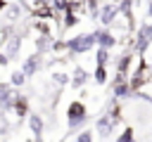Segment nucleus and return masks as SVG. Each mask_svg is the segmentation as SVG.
I'll list each match as a JSON object with an SVG mask.
<instances>
[{
    "label": "nucleus",
    "mask_w": 152,
    "mask_h": 142,
    "mask_svg": "<svg viewBox=\"0 0 152 142\" xmlns=\"http://www.w3.org/2000/svg\"><path fill=\"white\" fill-rule=\"evenodd\" d=\"M66 123H69V130H81L86 123H88V111H86V104L74 99L69 106H66Z\"/></svg>",
    "instance_id": "obj_1"
},
{
    "label": "nucleus",
    "mask_w": 152,
    "mask_h": 142,
    "mask_svg": "<svg viewBox=\"0 0 152 142\" xmlns=\"http://www.w3.org/2000/svg\"><path fill=\"white\" fill-rule=\"evenodd\" d=\"M95 47V33H81L66 40V52L69 54H86Z\"/></svg>",
    "instance_id": "obj_2"
},
{
    "label": "nucleus",
    "mask_w": 152,
    "mask_h": 142,
    "mask_svg": "<svg viewBox=\"0 0 152 142\" xmlns=\"http://www.w3.org/2000/svg\"><path fill=\"white\" fill-rule=\"evenodd\" d=\"M150 43H152V21L150 24H142L140 28H138V33H135V38H133V50L138 52V54H145L147 52V47H150Z\"/></svg>",
    "instance_id": "obj_3"
},
{
    "label": "nucleus",
    "mask_w": 152,
    "mask_h": 142,
    "mask_svg": "<svg viewBox=\"0 0 152 142\" xmlns=\"http://www.w3.org/2000/svg\"><path fill=\"white\" fill-rule=\"evenodd\" d=\"M43 69V52H33V54H28L26 59H24V64H21V71L26 73V78H31V76H36L38 71Z\"/></svg>",
    "instance_id": "obj_4"
},
{
    "label": "nucleus",
    "mask_w": 152,
    "mask_h": 142,
    "mask_svg": "<svg viewBox=\"0 0 152 142\" xmlns=\"http://www.w3.org/2000/svg\"><path fill=\"white\" fill-rule=\"evenodd\" d=\"M114 125H116V121H114L109 114H104V116H100V118L95 121V135L102 137V140H107V137H112Z\"/></svg>",
    "instance_id": "obj_5"
},
{
    "label": "nucleus",
    "mask_w": 152,
    "mask_h": 142,
    "mask_svg": "<svg viewBox=\"0 0 152 142\" xmlns=\"http://www.w3.org/2000/svg\"><path fill=\"white\" fill-rule=\"evenodd\" d=\"M97 19H100L104 26H112V24L119 19V5L109 0L107 5H102V7H100V17H97Z\"/></svg>",
    "instance_id": "obj_6"
},
{
    "label": "nucleus",
    "mask_w": 152,
    "mask_h": 142,
    "mask_svg": "<svg viewBox=\"0 0 152 142\" xmlns=\"http://www.w3.org/2000/svg\"><path fill=\"white\" fill-rule=\"evenodd\" d=\"M5 54L10 57V59H14V57H19V50H21V36L19 33H12V36H7L5 38Z\"/></svg>",
    "instance_id": "obj_7"
},
{
    "label": "nucleus",
    "mask_w": 152,
    "mask_h": 142,
    "mask_svg": "<svg viewBox=\"0 0 152 142\" xmlns=\"http://www.w3.org/2000/svg\"><path fill=\"white\" fill-rule=\"evenodd\" d=\"M12 111H14V116H17L19 121H21L24 116H28V97H26V95H19V92H14Z\"/></svg>",
    "instance_id": "obj_8"
},
{
    "label": "nucleus",
    "mask_w": 152,
    "mask_h": 142,
    "mask_svg": "<svg viewBox=\"0 0 152 142\" xmlns=\"http://www.w3.org/2000/svg\"><path fill=\"white\" fill-rule=\"evenodd\" d=\"M95 45H102V47L112 50V47L116 45V36H114L112 31H107V28H97V31H95Z\"/></svg>",
    "instance_id": "obj_9"
},
{
    "label": "nucleus",
    "mask_w": 152,
    "mask_h": 142,
    "mask_svg": "<svg viewBox=\"0 0 152 142\" xmlns=\"http://www.w3.org/2000/svg\"><path fill=\"white\" fill-rule=\"evenodd\" d=\"M116 5H119V17H124L126 26L133 28V24H135V19H133V0H119Z\"/></svg>",
    "instance_id": "obj_10"
},
{
    "label": "nucleus",
    "mask_w": 152,
    "mask_h": 142,
    "mask_svg": "<svg viewBox=\"0 0 152 142\" xmlns=\"http://www.w3.org/2000/svg\"><path fill=\"white\" fill-rule=\"evenodd\" d=\"M28 128H31V133H33V140H43L45 123H43L40 114H28Z\"/></svg>",
    "instance_id": "obj_11"
},
{
    "label": "nucleus",
    "mask_w": 152,
    "mask_h": 142,
    "mask_svg": "<svg viewBox=\"0 0 152 142\" xmlns=\"http://www.w3.org/2000/svg\"><path fill=\"white\" fill-rule=\"evenodd\" d=\"M88 80H90V73H88L83 66H76V69H74V73H71V80H69V83H71V88H76V90H78V88H83Z\"/></svg>",
    "instance_id": "obj_12"
},
{
    "label": "nucleus",
    "mask_w": 152,
    "mask_h": 142,
    "mask_svg": "<svg viewBox=\"0 0 152 142\" xmlns=\"http://www.w3.org/2000/svg\"><path fill=\"white\" fill-rule=\"evenodd\" d=\"M112 95H114V99H119V97H131V85H128V80L112 83Z\"/></svg>",
    "instance_id": "obj_13"
},
{
    "label": "nucleus",
    "mask_w": 152,
    "mask_h": 142,
    "mask_svg": "<svg viewBox=\"0 0 152 142\" xmlns=\"http://www.w3.org/2000/svg\"><path fill=\"white\" fill-rule=\"evenodd\" d=\"M50 47H52V36H50V33H40V36L36 38V50L45 54Z\"/></svg>",
    "instance_id": "obj_14"
},
{
    "label": "nucleus",
    "mask_w": 152,
    "mask_h": 142,
    "mask_svg": "<svg viewBox=\"0 0 152 142\" xmlns=\"http://www.w3.org/2000/svg\"><path fill=\"white\" fill-rule=\"evenodd\" d=\"M131 62H133V52H131V50H126V52L121 54V59L116 62V71H121V73H126V76H128Z\"/></svg>",
    "instance_id": "obj_15"
},
{
    "label": "nucleus",
    "mask_w": 152,
    "mask_h": 142,
    "mask_svg": "<svg viewBox=\"0 0 152 142\" xmlns=\"http://www.w3.org/2000/svg\"><path fill=\"white\" fill-rule=\"evenodd\" d=\"M95 83L97 85H102V83H107V66L104 64H95Z\"/></svg>",
    "instance_id": "obj_16"
},
{
    "label": "nucleus",
    "mask_w": 152,
    "mask_h": 142,
    "mask_svg": "<svg viewBox=\"0 0 152 142\" xmlns=\"http://www.w3.org/2000/svg\"><path fill=\"white\" fill-rule=\"evenodd\" d=\"M10 83H12L14 88H21V85L26 83V73H24L21 69H17V71H12V76H10Z\"/></svg>",
    "instance_id": "obj_17"
},
{
    "label": "nucleus",
    "mask_w": 152,
    "mask_h": 142,
    "mask_svg": "<svg viewBox=\"0 0 152 142\" xmlns=\"http://www.w3.org/2000/svg\"><path fill=\"white\" fill-rule=\"evenodd\" d=\"M107 62H109V50L102 47V45H97V50H95V64H107Z\"/></svg>",
    "instance_id": "obj_18"
},
{
    "label": "nucleus",
    "mask_w": 152,
    "mask_h": 142,
    "mask_svg": "<svg viewBox=\"0 0 152 142\" xmlns=\"http://www.w3.org/2000/svg\"><path fill=\"white\" fill-rule=\"evenodd\" d=\"M71 137H76V142H93L95 140V130H81V133H74Z\"/></svg>",
    "instance_id": "obj_19"
},
{
    "label": "nucleus",
    "mask_w": 152,
    "mask_h": 142,
    "mask_svg": "<svg viewBox=\"0 0 152 142\" xmlns=\"http://www.w3.org/2000/svg\"><path fill=\"white\" fill-rule=\"evenodd\" d=\"M69 80H71V76L64 73V71H55V73H52V83H55V85H66Z\"/></svg>",
    "instance_id": "obj_20"
},
{
    "label": "nucleus",
    "mask_w": 152,
    "mask_h": 142,
    "mask_svg": "<svg viewBox=\"0 0 152 142\" xmlns=\"http://www.w3.org/2000/svg\"><path fill=\"white\" fill-rule=\"evenodd\" d=\"M107 114H109V116H112V118H114L116 123L121 121V106H119V104H114V102H112V104H109V111H107Z\"/></svg>",
    "instance_id": "obj_21"
},
{
    "label": "nucleus",
    "mask_w": 152,
    "mask_h": 142,
    "mask_svg": "<svg viewBox=\"0 0 152 142\" xmlns=\"http://www.w3.org/2000/svg\"><path fill=\"white\" fill-rule=\"evenodd\" d=\"M133 137H135V135H133V128H124V133H121V135H116V140H119V142H131Z\"/></svg>",
    "instance_id": "obj_22"
},
{
    "label": "nucleus",
    "mask_w": 152,
    "mask_h": 142,
    "mask_svg": "<svg viewBox=\"0 0 152 142\" xmlns=\"http://www.w3.org/2000/svg\"><path fill=\"white\" fill-rule=\"evenodd\" d=\"M7 17H10V21H17V19L21 17V7H19V5H12L10 12H7Z\"/></svg>",
    "instance_id": "obj_23"
},
{
    "label": "nucleus",
    "mask_w": 152,
    "mask_h": 142,
    "mask_svg": "<svg viewBox=\"0 0 152 142\" xmlns=\"http://www.w3.org/2000/svg\"><path fill=\"white\" fill-rule=\"evenodd\" d=\"M52 52H62V50H66V40H55L52 38V47H50Z\"/></svg>",
    "instance_id": "obj_24"
},
{
    "label": "nucleus",
    "mask_w": 152,
    "mask_h": 142,
    "mask_svg": "<svg viewBox=\"0 0 152 142\" xmlns=\"http://www.w3.org/2000/svg\"><path fill=\"white\" fill-rule=\"evenodd\" d=\"M36 31H38V33H50V26L45 24V19H38V21H36Z\"/></svg>",
    "instance_id": "obj_25"
},
{
    "label": "nucleus",
    "mask_w": 152,
    "mask_h": 142,
    "mask_svg": "<svg viewBox=\"0 0 152 142\" xmlns=\"http://www.w3.org/2000/svg\"><path fill=\"white\" fill-rule=\"evenodd\" d=\"M10 64V57L5 54V50H0V66H7Z\"/></svg>",
    "instance_id": "obj_26"
},
{
    "label": "nucleus",
    "mask_w": 152,
    "mask_h": 142,
    "mask_svg": "<svg viewBox=\"0 0 152 142\" xmlns=\"http://www.w3.org/2000/svg\"><path fill=\"white\" fill-rule=\"evenodd\" d=\"M7 9V0H0V12H5Z\"/></svg>",
    "instance_id": "obj_27"
},
{
    "label": "nucleus",
    "mask_w": 152,
    "mask_h": 142,
    "mask_svg": "<svg viewBox=\"0 0 152 142\" xmlns=\"http://www.w3.org/2000/svg\"><path fill=\"white\" fill-rule=\"evenodd\" d=\"M147 17H150V19H152V0H150V2H147Z\"/></svg>",
    "instance_id": "obj_28"
},
{
    "label": "nucleus",
    "mask_w": 152,
    "mask_h": 142,
    "mask_svg": "<svg viewBox=\"0 0 152 142\" xmlns=\"http://www.w3.org/2000/svg\"><path fill=\"white\" fill-rule=\"evenodd\" d=\"M33 2H50L52 5V0H33Z\"/></svg>",
    "instance_id": "obj_29"
},
{
    "label": "nucleus",
    "mask_w": 152,
    "mask_h": 142,
    "mask_svg": "<svg viewBox=\"0 0 152 142\" xmlns=\"http://www.w3.org/2000/svg\"><path fill=\"white\" fill-rule=\"evenodd\" d=\"M112 2H119V0H112Z\"/></svg>",
    "instance_id": "obj_30"
},
{
    "label": "nucleus",
    "mask_w": 152,
    "mask_h": 142,
    "mask_svg": "<svg viewBox=\"0 0 152 142\" xmlns=\"http://www.w3.org/2000/svg\"><path fill=\"white\" fill-rule=\"evenodd\" d=\"M133 2H138V0H133Z\"/></svg>",
    "instance_id": "obj_31"
}]
</instances>
